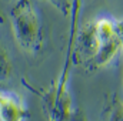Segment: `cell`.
<instances>
[{"mask_svg": "<svg viewBox=\"0 0 123 121\" xmlns=\"http://www.w3.org/2000/svg\"><path fill=\"white\" fill-rule=\"evenodd\" d=\"M10 22L17 44L26 51H39L43 41L42 23L31 0H19L10 9Z\"/></svg>", "mask_w": 123, "mask_h": 121, "instance_id": "6da1fadb", "label": "cell"}, {"mask_svg": "<svg viewBox=\"0 0 123 121\" xmlns=\"http://www.w3.org/2000/svg\"><path fill=\"white\" fill-rule=\"evenodd\" d=\"M29 117V110L16 95L0 93V121H23Z\"/></svg>", "mask_w": 123, "mask_h": 121, "instance_id": "7a4b0ae2", "label": "cell"}, {"mask_svg": "<svg viewBox=\"0 0 123 121\" xmlns=\"http://www.w3.org/2000/svg\"><path fill=\"white\" fill-rule=\"evenodd\" d=\"M13 73V64H12V60L3 46V43L0 41V84L6 83L10 76Z\"/></svg>", "mask_w": 123, "mask_h": 121, "instance_id": "3957f363", "label": "cell"}, {"mask_svg": "<svg viewBox=\"0 0 123 121\" xmlns=\"http://www.w3.org/2000/svg\"><path fill=\"white\" fill-rule=\"evenodd\" d=\"M107 121H123V101L117 95L113 97L109 111H107Z\"/></svg>", "mask_w": 123, "mask_h": 121, "instance_id": "277c9868", "label": "cell"}, {"mask_svg": "<svg viewBox=\"0 0 123 121\" xmlns=\"http://www.w3.org/2000/svg\"><path fill=\"white\" fill-rule=\"evenodd\" d=\"M49 1H50L57 10H60L64 16L70 14V11H72V6H73V3H72L70 0H49Z\"/></svg>", "mask_w": 123, "mask_h": 121, "instance_id": "5b68a950", "label": "cell"}, {"mask_svg": "<svg viewBox=\"0 0 123 121\" xmlns=\"http://www.w3.org/2000/svg\"><path fill=\"white\" fill-rule=\"evenodd\" d=\"M69 121H87V118L82 110H76V111H72Z\"/></svg>", "mask_w": 123, "mask_h": 121, "instance_id": "8992f818", "label": "cell"}, {"mask_svg": "<svg viewBox=\"0 0 123 121\" xmlns=\"http://www.w3.org/2000/svg\"><path fill=\"white\" fill-rule=\"evenodd\" d=\"M116 31H117V34H119L120 44H122V49H123V20H120V22L116 23Z\"/></svg>", "mask_w": 123, "mask_h": 121, "instance_id": "52a82bcc", "label": "cell"}]
</instances>
